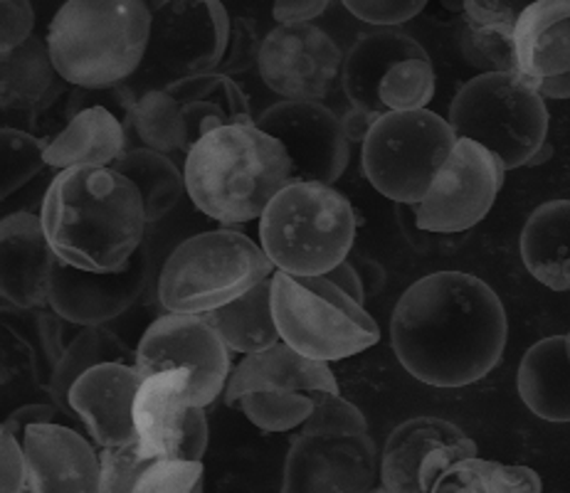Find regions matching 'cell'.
Masks as SVG:
<instances>
[{"instance_id":"obj_1","label":"cell","mask_w":570,"mask_h":493,"mask_svg":"<svg viewBox=\"0 0 570 493\" xmlns=\"http://www.w3.org/2000/svg\"><path fill=\"white\" fill-rule=\"evenodd\" d=\"M507 338L504 304L466 272H435L410 284L391 316L397 361L432 387L479 383L499 365Z\"/></svg>"},{"instance_id":"obj_2","label":"cell","mask_w":570,"mask_h":493,"mask_svg":"<svg viewBox=\"0 0 570 493\" xmlns=\"http://www.w3.org/2000/svg\"><path fill=\"white\" fill-rule=\"evenodd\" d=\"M40 217L55 255L77 269H121L146 243L141 193L111 166L60 170L45 193Z\"/></svg>"},{"instance_id":"obj_3","label":"cell","mask_w":570,"mask_h":493,"mask_svg":"<svg viewBox=\"0 0 570 493\" xmlns=\"http://www.w3.org/2000/svg\"><path fill=\"white\" fill-rule=\"evenodd\" d=\"M186 188L196 208L220 225L262 217L292 183V160L275 136L253 124H225L186 154Z\"/></svg>"},{"instance_id":"obj_4","label":"cell","mask_w":570,"mask_h":493,"mask_svg":"<svg viewBox=\"0 0 570 493\" xmlns=\"http://www.w3.org/2000/svg\"><path fill=\"white\" fill-rule=\"evenodd\" d=\"M151 32L144 0H65L48 28L52 62L72 87H114L139 72Z\"/></svg>"},{"instance_id":"obj_5","label":"cell","mask_w":570,"mask_h":493,"mask_svg":"<svg viewBox=\"0 0 570 493\" xmlns=\"http://www.w3.org/2000/svg\"><path fill=\"white\" fill-rule=\"evenodd\" d=\"M358 217L328 183L292 180L259 217V245L282 272L316 277L348 259Z\"/></svg>"},{"instance_id":"obj_6","label":"cell","mask_w":570,"mask_h":493,"mask_svg":"<svg viewBox=\"0 0 570 493\" xmlns=\"http://www.w3.org/2000/svg\"><path fill=\"white\" fill-rule=\"evenodd\" d=\"M267 252L237 229H210L184 239L158 274L166 312L208 314L275 274Z\"/></svg>"},{"instance_id":"obj_7","label":"cell","mask_w":570,"mask_h":493,"mask_svg":"<svg viewBox=\"0 0 570 493\" xmlns=\"http://www.w3.org/2000/svg\"><path fill=\"white\" fill-rule=\"evenodd\" d=\"M458 139H472L504 160L507 170L531 166L549 144V109L521 72H484L470 79L450 105Z\"/></svg>"},{"instance_id":"obj_8","label":"cell","mask_w":570,"mask_h":493,"mask_svg":"<svg viewBox=\"0 0 570 493\" xmlns=\"http://www.w3.org/2000/svg\"><path fill=\"white\" fill-rule=\"evenodd\" d=\"M272 314L282 341L314 361H344L381 341V328L363 304L324 274L302 277L277 269L272 274Z\"/></svg>"},{"instance_id":"obj_9","label":"cell","mask_w":570,"mask_h":493,"mask_svg":"<svg viewBox=\"0 0 570 493\" xmlns=\"http://www.w3.org/2000/svg\"><path fill=\"white\" fill-rule=\"evenodd\" d=\"M458 144L450 119L430 109L385 111L363 141V174L397 205H415Z\"/></svg>"},{"instance_id":"obj_10","label":"cell","mask_w":570,"mask_h":493,"mask_svg":"<svg viewBox=\"0 0 570 493\" xmlns=\"http://www.w3.org/2000/svg\"><path fill=\"white\" fill-rule=\"evenodd\" d=\"M230 28L220 0H154L146 57L127 87L139 99L184 77L218 72Z\"/></svg>"},{"instance_id":"obj_11","label":"cell","mask_w":570,"mask_h":493,"mask_svg":"<svg viewBox=\"0 0 570 493\" xmlns=\"http://www.w3.org/2000/svg\"><path fill=\"white\" fill-rule=\"evenodd\" d=\"M134 365L141 377L186 368L190 373V400L208 407L230 381L233 351L203 314L166 312L146 328Z\"/></svg>"},{"instance_id":"obj_12","label":"cell","mask_w":570,"mask_h":493,"mask_svg":"<svg viewBox=\"0 0 570 493\" xmlns=\"http://www.w3.org/2000/svg\"><path fill=\"white\" fill-rule=\"evenodd\" d=\"M507 166L472 139H458L428 195L413 205L415 225L432 235H458L479 225L494 208Z\"/></svg>"},{"instance_id":"obj_13","label":"cell","mask_w":570,"mask_h":493,"mask_svg":"<svg viewBox=\"0 0 570 493\" xmlns=\"http://www.w3.org/2000/svg\"><path fill=\"white\" fill-rule=\"evenodd\" d=\"M136 444L146 459H193L208 450V415L190 400V373L170 368L141 381L134 400Z\"/></svg>"},{"instance_id":"obj_14","label":"cell","mask_w":570,"mask_h":493,"mask_svg":"<svg viewBox=\"0 0 570 493\" xmlns=\"http://www.w3.org/2000/svg\"><path fill=\"white\" fill-rule=\"evenodd\" d=\"M344 57L336 40L314 22H287L262 38L257 70L275 95L318 101L341 79Z\"/></svg>"},{"instance_id":"obj_15","label":"cell","mask_w":570,"mask_h":493,"mask_svg":"<svg viewBox=\"0 0 570 493\" xmlns=\"http://www.w3.org/2000/svg\"><path fill=\"white\" fill-rule=\"evenodd\" d=\"M255 124L287 148L292 180L334 186L344 176L351 158V139L341 119L322 101L284 99L262 111Z\"/></svg>"},{"instance_id":"obj_16","label":"cell","mask_w":570,"mask_h":493,"mask_svg":"<svg viewBox=\"0 0 570 493\" xmlns=\"http://www.w3.org/2000/svg\"><path fill=\"white\" fill-rule=\"evenodd\" d=\"M381 476V459L368 432L306 434L289 446L284 493H366Z\"/></svg>"},{"instance_id":"obj_17","label":"cell","mask_w":570,"mask_h":493,"mask_svg":"<svg viewBox=\"0 0 570 493\" xmlns=\"http://www.w3.org/2000/svg\"><path fill=\"white\" fill-rule=\"evenodd\" d=\"M474 440L442 417H413L391 432L381 454V486L391 493H435L438 481L462 459L476 456Z\"/></svg>"},{"instance_id":"obj_18","label":"cell","mask_w":570,"mask_h":493,"mask_svg":"<svg viewBox=\"0 0 570 493\" xmlns=\"http://www.w3.org/2000/svg\"><path fill=\"white\" fill-rule=\"evenodd\" d=\"M151 277V249L144 243L121 269L87 272L57 257L48 306L75 326H105L139 302Z\"/></svg>"},{"instance_id":"obj_19","label":"cell","mask_w":570,"mask_h":493,"mask_svg":"<svg viewBox=\"0 0 570 493\" xmlns=\"http://www.w3.org/2000/svg\"><path fill=\"white\" fill-rule=\"evenodd\" d=\"M144 377L134 363L107 361L77 377L70 390V407L99 446L136 442L134 400Z\"/></svg>"},{"instance_id":"obj_20","label":"cell","mask_w":570,"mask_h":493,"mask_svg":"<svg viewBox=\"0 0 570 493\" xmlns=\"http://www.w3.org/2000/svg\"><path fill=\"white\" fill-rule=\"evenodd\" d=\"M22 446L32 493H99V452L77 430L57 422L30 424Z\"/></svg>"},{"instance_id":"obj_21","label":"cell","mask_w":570,"mask_h":493,"mask_svg":"<svg viewBox=\"0 0 570 493\" xmlns=\"http://www.w3.org/2000/svg\"><path fill=\"white\" fill-rule=\"evenodd\" d=\"M0 294L3 306L42 308L48 304L57 255L36 213H10L0 223Z\"/></svg>"},{"instance_id":"obj_22","label":"cell","mask_w":570,"mask_h":493,"mask_svg":"<svg viewBox=\"0 0 570 493\" xmlns=\"http://www.w3.org/2000/svg\"><path fill=\"white\" fill-rule=\"evenodd\" d=\"M257 390H299V393L332 390V393H341L328 363L314 361L284 341H277L275 346L265 351L245 355V361L237 365L230 373V381H227L225 405L237 407L239 397L257 393Z\"/></svg>"},{"instance_id":"obj_23","label":"cell","mask_w":570,"mask_h":493,"mask_svg":"<svg viewBox=\"0 0 570 493\" xmlns=\"http://www.w3.org/2000/svg\"><path fill=\"white\" fill-rule=\"evenodd\" d=\"M70 82L57 72L48 40L32 36L0 60V105L3 114L36 119L60 99Z\"/></svg>"},{"instance_id":"obj_24","label":"cell","mask_w":570,"mask_h":493,"mask_svg":"<svg viewBox=\"0 0 570 493\" xmlns=\"http://www.w3.org/2000/svg\"><path fill=\"white\" fill-rule=\"evenodd\" d=\"M519 72L531 82L570 72V0H533L517 18Z\"/></svg>"},{"instance_id":"obj_25","label":"cell","mask_w":570,"mask_h":493,"mask_svg":"<svg viewBox=\"0 0 570 493\" xmlns=\"http://www.w3.org/2000/svg\"><path fill=\"white\" fill-rule=\"evenodd\" d=\"M420 55H428L423 45L395 28H381L358 36L344 57V72H341V85H344L351 107L383 114L379 89L385 75L395 62Z\"/></svg>"},{"instance_id":"obj_26","label":"cell","mask_w":570,"mask_h":493,"mask_svg":"<svg viewBox=\"0 0 570 493\" xmlns=\"http://www.w3.org/2000/svg\"><path fill=\"white\" fill-rule=\"evenodd\" d=\"M129 134L109 107H87L67 119L65 129L48 144V166L65 170L72 166H114L129 151Z\"/></svg>"},{"instance_id":"obj_27","label":"cell","mask_w":570,"mask_h":493,"mask_svg":"<svg viewBox=\"0 0 570 493\" xmlns=\"http://www.w3.org/2000/svg\"><path fill=\"white\" fill-rule=\"evenodd\" d=\"M521 403L546 422H570V358L563 336H549L523 353L517 371Z\"/></svg>"},{"instance_id":"obj_28","label":"cell","mask_w":570,"mask_h":493,"mask_svg":"<svg viewBox=\"0 0 570 493\" xmlns=\"http://www.w3.org/2000/svg\"><path fill=\"white\" fill-rule=\"evenodd\" d=\"M521 259L531 277L553 292H570V200L535 208L521 229Z\"/></svg>"},{"instance_id":"obj_29","label":"cell","mask_w":570,"mask_h":493,"mask_svg":"<svg viewBox=\"0 0 570 493\" xmlns=\"http://www.w3.org/2000/svg\"><path fill=\"white\" fill-rule=\"evenodd\" d=\"M203 316L218 328L233 353L249 355L265 351L282 338L275 314H272V277L237 296L235 302Z\"/></svg>"},{"instance_id":"obj_30","label":"cell","mask_w":570,"mask_h":493,"mask_svg":"<svg viewBox=\"0 0 570 493\" xmlns=\"http://www.w3.org/2000/svg\"><path fill=\"white\" fill-rule=\"evenodd\" d=\"M107 361L134 363L136 353L129 351L127 343L114 336L105 326H82V331L67 343L48 383V397L65 412V417H77L70 407V390L77 377L92 365Z\"/></svg>"},{"instance_id":"obj_31","label":"cell","mask_w":570,"mask_h":493,"mask_svg":"<svg viewBox=\"0 0 570 493\" xmlns=\"http://www.w3.org/2000/svg\"><path fill=\"white\" fill-rule=\"evenodd\" d=\"M111 168H117L119 174L127 176L139 188L148 223L161 220L166 213L176 208L184 193H188L186 174H180L174 158L154 151V148H129Z\"/></svg>"},{"instance_id":"obj_32","label":"cell","mask_w":570,"mask_h":493,"mask_svg":"<svg viewBox=\"0 0 570 493\" xmlns=\"http://www.w3.org/2000/svg\"><path fill=\"white\" fill-rule=\"evenodd\" d=\"M127 134L136 136L141 146L166 156L188 154L184 105L168 89H151L136 99L127 117Z\"/></svg>"},{"instance_id":"obj_33","label":"cell","mask_w":570,"mask_h":493,"mask_svg":"<svg viewBox=\"0 0 570 493\" xmlns=\"http://www.w3.org/2000/svg\"><path fill=\"white\" fill-rule=\"evenodd\" d=\"M541 489V476L529 466H509L470 456L438 481L435 493H539Z\"/></svg>"},{"instance_id":"obj_34","label":"cell","mask_w":570,"mask_h":493,"mask_svg":"<svg viewBox=\"0 0 570 493\" xmlns=\"http://www.w3.org/2000/svg\"><path fill=\"white\" fill-rule=\"evenodd\" d=\"M432 97H435V70H432L430 55L395 62L379 89L383 114L425 109Z\"/></svg>"},{"instance_id":"obj_35","label":"cell","mask_w":570,"mask_h":493,"mask_svg":"<svg viewBox=\"0 0 570 493\" xmlns=\"http://www.w3.org/2000/svg\"><path fill=\"white\" fill-rule=\"evenodd\" d=\"M237 407L262 432H289L309 420L314 400L299 390H257L239 397Z\"/></svg>"},{"instance_id":"obj_36","label":"cell","mask_w":570,"mask_h":493,"mask_svg":"<svg viewBox=\"0 0 570 493\" xmlns=\"http://www.w3.org/2000/svg\"><path fill=\"white\" fill-rule=\"evenodd\" d=\"M517 26H487L472 28L462 22L460 52L464 62L479 72H519Z\"/></svg>"},{"instance_id":"obj_37","label":"cell","mask_w":570,"mask_h":493,"mask_svg":"<svg viewBox=\"0 0 570 493\" xmlns=\"http://www.w3.org/2000/svg\"><path fill=\"white\" fill-rule=\"evenodd\" d=\"M50 141L36 139V136L3 126L0 131V148H3V180H0V195L3 200L20 190L26 183L36 178L42 168H48V151Z\"/></svg>"},{"instance_id":"obj_38","label":"cell","mask_w":570,"mask_h":493,"mask_svg":"<svg viewBox=\"0 0 570 493\" xmlns=\"http://www.w3.org/2000/svg\"><path fill=\"white\" fill-rule=\"evenodd\" d=\"M170 95H174L180 105L186 101H196V99H210L218 101L225 111L230 114L233 124H253V111H249V101L247 95L230 75L223 72H208V75H198V77H184L178 82L166 87Z\"/></svg>"},{"instance_id":"obj_39","label":"cell","mask_w":570,"mask_h":493,"mask_svg":"<svg viewBox=\"0 0 570 493\" xmlns=\"http://www.w3.org/2000/svg\"><path fill=\"white\" fill-rule=\"evenodd\" d=\"M32 387L45 390V375L36 346L16 326L3 321V393L22 397Z\"/></svg>"},{"instance_id":"obj_40","label":"cell","mask_w":570,"mask_h":493,"mask_svg":"<svg viewBox=\"0 0 570 493\" xmlns=\"http://www.w3.org/2000/svg\"><path fill=\"white\" fill-rule=\"evenodd\" d=\"M314 410L309 420L302 424L306 434H361L368 432V420L363 412L332 390H314L309 393Z\"/></svg>"},{"instance_id":"obj_41","label":"cell","mask_w":570,"mask_h":493,"mask_svg":"<svg viewBox=\"0 0 570 493\" xmlns=\"http://www.w3.org/2000/svg\"><path fill=\"white\" fill-rule=\"evenodd\" d=\"M203 464L193 459H151L136 481L134 493H198Z\"/></svg>"},{"instance_id":"obj_42","label":"cell","mask_w":570,"mask_h":493,"mask_svg":"<svg viewBox=\"0 0 570 493\" xmlns=\"http://www.w3.org/2000/svg\"><path fill=\"white\" fill-rule=\"evenodd\" d=\"M101 486L99 493H134L136 481H139L144 466L151 459L141 456L139 444L124 446H101Z\"/></svg>"},{"instance_id":"obj_43","label":"cell","mask_w":570,"mask_h":493,"mask_svg":"<svg viewBox=\"0 0 570 493\" xmlns=\"http://www.w3.org/2000/svg\"><path fill=\"white\" fill-rule=\"evenodd\" d=\"M353 18L375 28H395L413 20L428 0H341Z\"/></svg>"},{"instance_id":"obj_44","label":"cell","mask_w":570,"mask_h":493,"mask_svg":"<svg viewBox=\"0 0 570 493\" xmlns=\"http://www.w3.org/2000/svg\"><path fill=\"white\" fill-rule=\"evenodd\" d=\"M259 52H262V40H259L255 20L233 18L230 42H227V50L218 72L235 77L253 70V67L259 62Z\"/></svg>"},{"instance_id":"obj_45","label":"cell","mask_w":570,"mask_h":493,"mask_svg":"<svg viewBox=\"0 0 570 493\" xmlns=\"http://www.w3.org/2000/svg\"><path fill=\"white\" fill-rule=\"evenodd\" d=\"M0 491L3 493H22L30 491L28 456L26 446L6 430H0Z\"/></svg>"},{"instance_id":"obj_46","label":"cell","mask_w":570,"mask_h":493,"mask_svg":"<svg viewBox=\"0 0 570 493\" xmlns=\"http://www.w3.org/2000/svg\"><path fill=\"white\" fill-rule=\"evenodd\" d=\"M0 50L8 52L32 38L36 8L30 0H0Z\"/></svg>"},{"instance_id":"obj_47","label":"cell","mask_w":570,"mask_h":493,"mask_svg":"<svg viewBox=\"0 0 570 493\" xmlns=\"http://www.w3.org/2000/svg\"><path fill=\"white\" fill-rule=\"evenodd\" d=\"M184 121H186L188 151L193 148V144L203 139L205 134H210L213 129H220V126H225V124H233L230 114L225 111V107H220L218 101H210V99L186 101Z\"/></svg>"},{"instance_id":"obj_48","label":"cell","mask_w":570,"mask_h":493,"mask_svg":"<svg viewBox=\"0 0 570 493\" xmlns=\"http://www.w3.org/2000/svg\"><path fill=\"white\" fill-rule=\"evenodd\" d=\"M517 18L504 0H464L462 8V22L472 28L517 26Z\"/></svg>"},{"instance_id":"obj_49","label":"cell","mask_w":570,"mask_h":493,"mask_svg":"<svg viewBox=\"0 0 570 493\" xmlns=\"http://www.w3.org/2000/svg\"><path fill=\"white\" fill-rule=\"evenodd\" d=\"M57 415H65V412L57 407L55 403L52 405H42V403H32V405H22L18 410L10 412V415L6 417L3 422V430L16 434V437L22 442V437H26V432L30 424H38V422H55Z\"/></svg>"},{"instance_id":"obj_50","label":"cell","mask_w":570,"mask_h":493,"mask_svg":"<svg viewBox=\"0 0 570 493\" xmlns=\"http://www.w3.org/2000/svg\"><path fill=\"white\" fill-rule=\"evenodd\" d=\"M332 0H275L272 6V18H275L279 26H287V22H312L318 16H324Z\"/></svg>"},{"instance_id":"obj_51","label":"cell","mask_w":570,"mask_h":493,"mask_svg":"<svg viewBox=\"0 0 570 493\" xmlns=\"http://www.w3.org/2000/svg\"><path fill=\"white\" fill-rule=\"evenodd\" d=\"M324 277L328 282H334L341 292H346L351 299H356L358 304H363V302L368 299L366 286H363V279H361V272H358L356 265H351L348 259L338 262V265L332 272H326Z\"/></svg>"},{"instance_id":"obj_52","label":"cell","mask_w":570,"mask_h":493,"mask_svg":"<svg viewBox=\"0 0 570 493\" xmlns=\"http://www.w3.org/2000/svg\"><path fill=\"white\" fill-rule=\"evenodd\" d=\"M379 117H381V114H375V111L351 107L344 114V119H341V124H344V129H346V136L351 139V144H363V141H366V136L371 134L373 124L379 121Z\"/></svg>"},{"instance_id":"obj_53","label":"cell","mask_w":570,"mask_h":493,"mask_svg":"<svg viewBox=\"0 0 570 493\" xmlns=\"http://www.w3.org/2000/svg\"><path fill=\"white\" fill-rule=\"evenodd\" d=\"M533 85L546 99H561V101L570 99V72L546 77V79H539V82H533Z\"/></svg>"},{"instance_id":"obj_54","label":"cell","mask_w":570,"mask_h":493,"mask_svg":"<svg viewBox=\"0 0 570 493\" xmlns=\"http://www.w3.org/2000/svg\"><path fill=\"white\" fill-rule=\"evenodd\" d=\"M361 279H363V286H366V282L371 284V296L381 292V286L385 282V272L383 267L379 265V262L373 259H361Z\"/></svg>"},{"instance_id":"obj_55","label":"cell","mask_w":570,"mask_h":493,"mask_svg":"<svg viewBox=\"0 0 570 493\" xmlns=\"http://www.w3.org/2000/svg\"><path fill=\"white\" fill-rule=\"evenodd\" d=\"M551 154H553V146L551 144H546L539 154L533 156V160H531V166H541V164H546V160L551 158Z\"/></svg>"},{"instance_id":"obj_56","label":"cell","mask_w":570,"mask_h":493,"mask_svg":"<svg viewBox=\"0 0 570 493\" xmlns=\"http://www.w3.org/2000/svg\"><path fill=\"white\" fill-rule=\"evenodd\" d=\"M442 8L452 10V13H462V8H464V0H442Z\"/></svg>"},{"instance_id":"obj_57","label":"cell","mask_w":570,"mask_h":493,"mask_svg":"<svg viewBox=\"0 0 570 493\" xmlns=\"http://www.w3.org/2000/svg\"><path fill=\"white\" fill-rule=\"evenodd\" d=\"M566 346H568V358H570V334H566Z\"/></svg>"}]
</instances>
